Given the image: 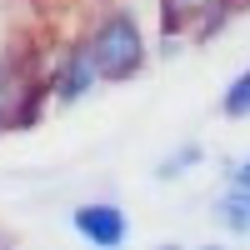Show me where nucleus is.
I'll use <instances>...</instances> for the list:
<instances>
[{"instance_id":"nucleus-1","label":"nucleus","mask_w":250,"mask_h":250,"mask_svg":"<svg viewBox=\"0 0 250 250\" xmlns=\"http://www.w3.org/2000/svg\"><path fill=\"white\" fill-rule=\"evenodd\" d=\"M85 45L95 55V70L100 80H110V85H120V80H135L145 70V60H150V45H145V30L135 10H110L100 15V25L85 35Z\"/></svg>"},{"instance_id":"nucleus-2","label":"nucleus","mask_w":250,"mask_h":250,"mask_svg":"<svg viewBox=\"0 0 250 250\" xmlns=\"http://www.w3.org/2000/svg\"><path fill=\"white\" fill-rule=\"evenodd\" d=\"M70 225H75L80 240H90L100 250H115V245L130 240V220H125V210L115 200H80L70 210Z\"/></svg>"},{"instance_id":"nucleus-3","label":"nucleus","mask_w":250,"mask_h":250,"mask_svg":"<svg viewBox=\"0 0 250 250\" xmlns=\"http://www.w3.org/2000/svg\"><path fill=\"white\" fill-rule=\"evenodd\" d=\"M95 85H100L95 55H90L85 40H80V45H70L65 55H60V65H55V75H50V95L60 100V105H75V100H85Z\"/></svg>"},{"instance_id":"nucleus-4","label":"nucleus","mask_w":250,"mask_h":250,"mask_svg":"<svg viewBox=\"0 0 250 250\" xmlns=\"http://www.w3.org/2000/svg\"><path fill=\"white\" fill-rule=\"evenodd\" d=\"M210 5H215V0H160V30H165V50L160 55H175L180 35H190L195 20L210 10Z\"/></svg>"},{"instance_id":"nucleus-5","label":"nucleus","mask_w":250,"mask_h":250,"mask_svg":"<svg viewBox=\"0 0 250 250\" xmlns=\"http://www.w3.org/2000/svg\"><path fill=\"white\" fill-rule=\"evenodd\" d=\"M210 215H215L220 230L250 235V190H245V185H225V190L215 195V205H210Z\"/></svg>"},{"instance_id":"nucleus-6","label":"nucleus","mask_w":250,"mask_h":250,"mask_svg":"<svg viewBox=\"0 0 250 250\" xmlns=\"http://www.w3.org/2000/svg\"><path fill=\"white\" fill-rule=\"evenodd\" d=\"M220 115L225 120H250V65L230 75V85L220 90Z\"/></svg>"},{"instance_id":"nucleus-7","label":"nucleus","mask_w":250,"mask_h":250,"mask_svg":"<svg viewBox=\"0 0 250 250\" xmlns=\"http://www.w3.org/2000/svg\"><path fill=\"white\" fill-rule=\"evenodd\" d=\"M30 80H20L15 65H0V130H15V105H20V95H25Z\"/></svg>"},{"instance_id":"nucleus-8","label":"nucleus","mask_w":250,"mask_h":250,"mask_svg":"<svg viewBox=\"0 0 250 250\" xmlns=\"http://www.w3.org/2000/svg\"><path fill=\"white\" fill-rule=\"evenodd\" d=\"M200 160H205V150H200V145L190 140V145H180V150H170V155H165V160L155 165V180H180V175H190V170H195Z\"/></svg>"},{"instance_id":"nucleus-9","label":"nucleus","mask_w":250,"mask_h":250,"mask_svg":"<svg viewBox=\"0 0 250 250\" xmlns=\"http://www.w3.org/2000/svg\"><path fill=\"white\" fill-rule=\"evenodd\" d=\"M225 185H245V190H250V155L225 165Z\"/></svg>"},{"instance_id":"nucleus-10","label":"nucleus","mask_w":250,"mask_h":250,"mask_svg":"<svg viewBox=\"0 0 250 250\" xmlns=\"http://www.w3.org/2000/svg\"><path fill=\"white\" fill-rule=\"evenodd\" d=\"M235 5H250V0H235Z\"/></svg>"}]
</instances>
